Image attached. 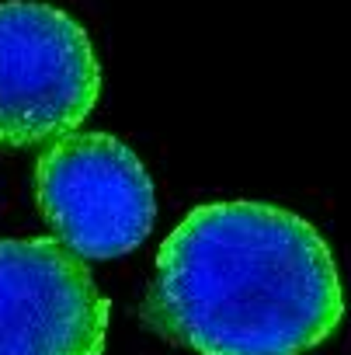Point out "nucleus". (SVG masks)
Segmentation results:
<instances>
[{"label": "nucleus", "instance_id": "nucleus-1", "mask_svg": "<svg viewBox=\"0 0 351 355\" xmlns=\"http://www.w3.org/2000/svg\"><path fill=\"white\" fill-rule=\"evenodd\" d=\"M146 324L199 355H303L344 320L323 234L268 202L195 206L160 244Z\"/></svg>", "mask_w": 351, "mask_h": 355}, {"label": "nucleus", "instance_id": "nucleus-4", "mask_svg": "<svg viewBox=\"0 0 351 355\" xmlns=\"http://www.w3.org/2000/svg\"><path fill=\"white\" fill-rule=\"evenodd\" d=\"M111 303L49 237L0 241V355H101Z\"/></svg>", "mask_w": 351, "mask_h": 355}, {"label": "nucleus", "instance_id": "nucleus-3", "mask_svg": "<svg viewBox=\"0 0 351 355\" xmlns=\"http://www.w3.org/2000/svg\"><path fill=\"white\" fill-rule=\"evenodd\" d=\"M35 199L60 244L84 261L136 251L156 216L143 160L108 132H70L35 164Z\"/></svg>", "mask_w": 351, "mask_h": 355}, {"label": "nucleus", "instance_id": "nucleus-2", "mask_svg": "<svg viewBox=\"0 0 351 355\" xmlns=\"http://www.w3.org/2000/svg\"><path fill=\"white\" fill-rule=\"evenodd\" d=\"M101 94L87 32L39 0L0 4V146L70 136Z\"/></svg>", "mask_w": 351, "mask_h": 355}]
</instances>
